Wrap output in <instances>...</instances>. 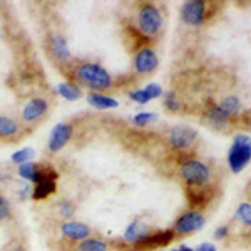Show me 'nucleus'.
Instances as JSON below:
<instances>
[{"instance_id":"nucleus-1","label":"nucleus","mask_w":251,"mask_h":251,"mask_svg":"<svg viewBox=\"0 0 251 251\" xmlns=\"http://www.w3.org/2000/svg\"><path fill=\"white\" fill-rule=\"evenodd\" d=\"M74 75L80 84L89 87L92 92L106 91V89L112 86L111 74H109L102 66H99V64H96V62L79 64L74 71Z\"/></svg>"},{"instance_id":"nucleus-2","label":"nucleus","mask_w":251,"mask_h":251,"mask_svg":"<svg viewBox=\"0 0 251 251\" xmlns=\"http://www.w3.org/2000/svg\"><path fill=\"white\" fill-rule=\"evenodd\" d=\"M179 176L191 188H206L213 177L209 166L198 159H186L179 166Z\"/></svg>"},{"instance_id":"nucleus-3","label":"nucleus","mask_w":251,"mask_h":251,"mask_svg":"<svg viewBox=\"0 0 251 251\" xmlns=\"http://www.w3.org/2000/svg\"><path fill=\"white\" fill-rule=\"evenodd\" d=\"M251 163V136L236 134L228 151V166L231 173L238 174Z\"/></svg>"},{"instance_id":"nucleus-4","label":"nucleus","mask_w":251,"mask_h":251,"mask_svg":"<svg viewBox=\"0 0 251 251\" xmlns=\"http://www.w3.org/2000/svg\"><path fill=\"white\" fill-rule=\"evenodd\" d=\"M57 179H59V173L54 168L39 166L37 177H35L34 188H32V200L44 201L49 196H52V194L57 191Z\"/></svg>"},{"instance_id":"nucleus-5","label":"nucleus","mask_w":251,"mask_h":251,"mask_svg":"<svg viewBox=\"0 0 251 251\" xmlns=\"http://www.w3.org/2000/svg\"><path fill=\"white\" fill-rule=\"evenodd\" d=\"M163 27V15L154 3H143L137 10V30L144 37L156 35Z\"/></svg>"},{"instance_id":"nucleus-6","label":"nucleus","mask_w":251,"mask_h":251,"mask_svg":"<svg viewBox=\"0 0 251 251\" xmlns=\"http://www.w3.org/2000/svg\"><path fill=\"white\" fill-rule=\"evenodd\" d=\"M206 225V218L196 209H191V211H186L181 214L179 218L174 223V234H193L200 229H203Z\"/></svg>"},{"instance_id":"nucleus-7","label":"nucleus","mask_w":251,"mask_h":251,"mask_svg":"<svg viewBox=\"0 0 251 251\" xmlns=\"http://www.w3.org/2000/svg\"><path fill=\"white\" fill-rule=\"evenodd\" d=\"M198 137V132L189 126H176L168 132L169 146L176 151H186L194 144Z\"/></svg>"},{"instance_id":"nucleus-8","label":"nucleus","mask_w":251,"mask_h":251,"mask_svg":"<svg viewBox=\"0 0 251 251\" xmlns=\"http://www.w3.org/2000/svg\"><path fill=\"white\" fill-rule=\"evenodd\" d=\"M208 17V3L201 2V0H193V2H186L181 7V19L184 24L193 27H198L204 22Z\"/></svg>"},{"instance_id":"nucleus-9","label":"nucleus","mask_w":251,"mask_h":251,"mask_svg":"<svg viewBox=\"0 0 251 251\" xmlns=\"http://www.w3.org/2000/svg\"><path fill=\"white\" fill-rule=\"evenodd\" d=\"M72 129L71 124L67 123H59L54 126V129L50 131V136H49V151L50 152H59L60 149L66 148V144L72 139Z\"/></svg>"},{"instance_id":"nucleus-10","label":"nucleus","mask_w":251,"mask_h":251,"mask_svg":"<svg viewBox=\"0 0 251 251\" xmlns=\"http://www.w3.org/2000/svg\"><path fill=\"white\" fill-rule=\"evenodd\" d=\"M60 233H62V236L67 238L69 241L79 243L82 240H87V238L92 234V229H91V226L86 225V223L69 220L60 225Z\"/></svg>"},{"instance_id":"nucleus-11","label":"nucleus","mask_w":251,"mask_h":251,"mask_svg":"<svg viewBox=\"0 0 251 251\" xmlns=\"http://www.w3.org/2000/svg\"><path fill=\"white\" fill-rule=\"evenodd\" d=\"M157 64H159V60H157V55L152 49L143 47L136 52L134 69H136V72H139V74H151V72L156 71Z\"/></svg>"},{"instance_id":"nucleus-12","label":"nucleus","mask_w":251,"mask_h":251,"mask_svg":"<svg viewBox=\"0 0 251 251\" xmlns=\"http://www.w3.org/2000/svg\"><path fill=\"white\" fill-rule=\"evenodd\" d=\"M174 238V231L169 229V231H156V233H149L144 240H141L137 245L132 246V250L136 251H146V250H152V248H161V246H166L173 241Z\"/></svg>"},{"instance_id":"nucleus-13","label":"nucleus","mask_w":251,"mask_h":251,"mask_svg":"<svg viewBox=\"0 0 251 251\" xmlns=\"http://www.w3.org/2000/svg\"><path fill=\"white\" fill-rule=\"evenodd\" d=\"M49 111V102L44 97H34L22 109V119L25 123H34L39 121L40 117H44Z\"/></svg>"},{"instance_id":"nucleus-14","label":"nucleus","mask_w":251,"mask_h":251,"mask_svg":"<svg viewBox=\"0 0 251 251\" xmlns=\"http://www.w3.org/2000/svg\"><path fill=\"white\" fill-rule=\"evenodd\" d=\"M49 49H50L52 57L59 62H67L71 59V49H69L67 39L62 34H54L49 40Z\"/></svg>"},{"instance_id":"nucleus-15","label":"nucleus","mask_w":251,"mask_h":251,"mask_svg":"<svg viewBox=\"0 0 251 251\" xmlns=\"http://www.w3.org/2000/svg\"><path fill=\"white\" fill-rule=\"evenodd\" d=\"M149 233H151V231H149V226L146 225V223L141 221V220H136V221H132L127 228H126L123 238H124V241L127 243V245L134 246L141 240H144Z\"/></svg>"},{"instance_id":"nucleus-16","label":"nucleus","mask_w":251,"mask_h":251,"mask_svg":"<svg viewBox=\"0 0 251 251\" xmlns=\"http://www.w3.org/2000/svg\"><path fill=\"white\" fill-rule=\"evenodd\" d=\"M87 102L94 109H99V111H109V109H116L119 106V100L114 99L112 96L102 94V92H91L87 96Z\"/></svg>"},{"instance_id":"nucleus-17","label":"nucleus","mask_w":251,"mask_h":251,"mask_svg":"<svg viewBox=\"0 0 251 251\" xmlns=\"http://www.w3.org/2000/svg\"><path fill=\"white\" fill-rule=\"evenodd\" d=\"M55 92L66 100H79L80 96H82V91H80L79 86L72 82H60L55 87Z\"/></svg>"},{"instance_id":"nucleus-18","label":"nucleus","mask_w":251,"mask_h":251,"mask_svg":"<svg viewBox=\"0 0 251 251\" xmlns=\"http://www.w3.org/2000/svg\"><path fill=\"white\" fill-rule=\"evenodd\" d=\"M218 109L221 111V114L225 117H231L236 116L241 111V102L236 96H228L221 100V104L218 106Z\"/></svg>"},{"instance_id":"nucleus-19","label":"nucleus","mask_w":251,"mask_h":251,"mask_svg":"<svg viewBox=\"0 0 251 251\" xmlns=\"http://www.w3.org/2000/svg\"><path fill=\"white\" fill-rule=\"evenodd\" d=\"M75 251H109V245L100 238L89 236L87 240H82L75 245Z\"/></svg>"},{"instance_id":"nucleus-20","label":"nucleus","mask_w":251,"mask_h":251,"mask_svg":"<svg viewBox=\"0 0 251 251\" xmlns=\"http://www.w3.org/2000/svg\"><path fill=\"white\" fill-rule=\"evenodd\" d=\"M19 132V123L9 116H0V137H10Z\"/></svg>"},{"instance_id":"nucleus-21","label":"nucleus","mask_w":251,"mask_h":251,"mask_svg":"<svg viewBox=\"0 0 251 251\" xmlns=\"http://www.w3.org/2000/svg\"><path fill=\"white\" fill-rule=\"evenodd\" d=\"M55 209H57V214L60 218H62L64 221H69L72 216H75V211H77V206H75L72 201H67V200H62L59 201L57 206H55Z\"/></svg>"},{"instance_id":"nucleus-22","label":"nucleus","mask_w":251,"mask_h":251,"mask_svg":"<svg viewBox=\"0 0 251 251\" xmlns=\"http://www.w3.org/2000/svg\"><path fill=\"white\" fill-rule=\"evenodd\" d=\"M34 156H35V151L32 148H22V149H17L15 152H12V156H10V161L14 164H24V163H29V161L34 159Z\"/></svg>"},{"instance_id":"nucleus-23","label":"nucleus","mask_w":251,"mask_h":251,"mask_svg":"<svg viewBox=\"0 0 251 251\" xmlns=\"http://www.w3.org/2000/svg\"><path fill=\"white\" fill-rule=\"evenodd\" d=\"M17 173H19V176L22 177V179L32 181V183H34L35 177H37V173H39V166L35 163H32V161H29V163L20 164Z\"/></svg>"},{"instance_id":"nucleus-24","label":"nucleus","mask_w":251,"mask_h":251,"mask_svg":"<svg viewBox=\"0 0 251 251\" xmlns=\"http://www.w3.org/2000/svg\"><path fill=\"white\" fill-rule=\"evenodd\" d=\"M206 117H208L209 123H211L213 126H216V127H221V126H225L226 121H228V117H225V116L221 114V111L218 109V106L209 107L208 111H206Z\"/></svg>"},{"instance_id":"nucleus-25","label":"nucleus","mask_w":251,"mask_h":251,"mask_svg":"<svg viewBox=\"0 0 251 251\" xmlns=\"http://www.w3.org/2000/svg\"><path fill=\"white\" fill-rule=\"evenodd\" d=\"M236 220H240L243 225L251 226V203H241L236 209Z\"/></svg>"},{"instance_id":"nucleus-26","label":"nucleus","mask_w":251,"mask_h":251,"mask_svg":"<svg viewBox=\"0 0 251 251\" xmlns=\"http://www.w3.org/2000/svg\"><path fill=\"white\" fill-rule=\"evenodd\" d=\"M156 119H157V114H154V112H139V114L134 116L132 123L143 127V126H149V124L156 123Z\"/></svg>"},{"instance_id":"nucleus-27","label":"nucleus","mask_w":251,"mask_h":251,"mask_svg":"<svg viewBox=\"0 0 251 251\" xmlns=\"http://www.w3.org/2000/svg\"><path fill=\"white\" fill-rule=\"evenodd\" d=\"M12 214V208H10V203L2 193H0V223L2 221H7Z\"/></svg>"},{"instance_id":"nucleus-28","label":"nucleus","mask_w":251,"mask_h":251,"mask_svg":"<svg viewBox=\"0 0 251 251\" xmlns=\"http://www.w3.org/2000/svg\"><path fill=\"white\" fill-rule=\"evenodd\" d=\"M164 106L168 107L169 111H179L181 109V104L174 92H168V94L164 96Z\"/></svg>"},{"instance_id":"nucleus-29","label":"nucleus","mask_w":251,"mask_h":251,"mask_svg":"<svg viewBox=\"0 0 251 251\" xmlns=\"http://www.w3.org/2000/svg\"><path fill=\"white\" fill-rule=\"evenodd\" d=\"M129 97L137 104H148L149 100H151V97L148 96V92H146L144 89H136V91H132L131 94H129Z\"/></svg>"},{"instance_id":"nucleus-30","label":"nucleus","mask_w":251,"mask_h":251,"mask_svg":"<svg viewBox=\"0 0 251 251\" xmlns=\"http://www.w3.org/2000/svg\"><path fill=\"white\" fill-rule=\"evenodd\" d=\"M144 91L148 92V96L151 97V100L163 96V89H161V86H157V84H154V82L148 84V86L144 87Z\"/></svg>"},{"instance_id":"nucleus-31","label":"nucleus","mask_w":251,"mask_h":251,"mask_svg":"<svg viewBox=\"0 0 251 251\" xmlns=\"http://www.w3.org/2000/svg\"><path fill=\"white\" fill-rule=\"evenodd\" d=\"M228 233H229V228L226 225H223L218 229H214V240H225V238L228 236Z\"/></svg>"},{"instance_id":"nucleus-32","label":"nucleus","mask_w":251,"mask_h":251,"mask_svg":"<svg viewBox=\"0 0 251 251\" xmlns=\"http://www.w3.org/2000/svg\"><path fill=\"white\" fill-rule=\"evenodd\" d=\"M193 251H216V246H214L213 243H201V245Z\"/></svg>"},{"instance_id":"nucleus-33","label":"nucleus","mask_w":251,"mask_h":251,"mask_svg":"<svg viewBox=\"0 0 251 251\" xmlns=\"http://www.w3.org/2000/svg\"><path fill=\"white\" fill-rule=\"evenodd\" d=\"M173 251H193L189 246H181V248H177V250H173Z\"/></svg>"}]
</instances>
